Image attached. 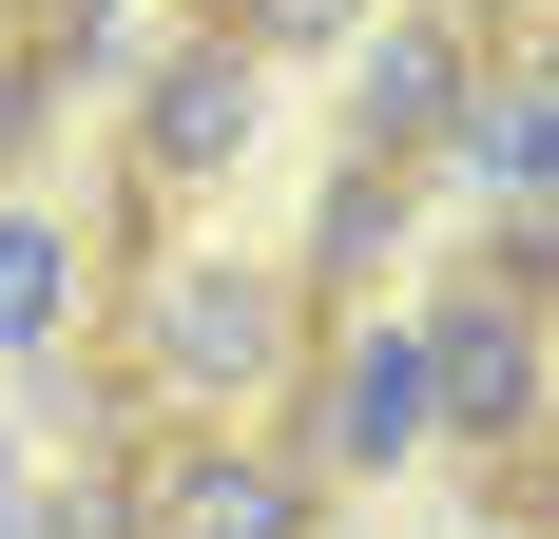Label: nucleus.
I'll use <instances>...</instances> for the list:
<instances>
[{
  "instance_id": "nucleus-10",
  "label": "nucleus",
  "mask_w": 559,
  "mask_h": 539,
  "mask_svg": "<svg viewBox=\"0 0 559 539\" xmlns=\"http://www.w3.org/2000/svg\"><path fill=\"white\" fill-rule=\"evenodd\" d=\"M39 97H58V77H39V39L0 20V193H20V155H39Z\"/></svg>"
},
{
  "instance_id": "nucleus-3",
  "label": "nucleus",
  "mask_w": 559,
  "mask_h": 539,
  "mask_svg": "<svg viewBox=\"0 0 559 539\" xmlns=\"http://www.w3.org/2000/svg\"><path fill=\"white\" fill-rule=\"evenodd\" d=\"M425 405H444V443H483L502 482H540V289H444V309H425Z\"/></svg>"
},
{
  "instance_id": "nucleus-12",
  "label": "nucleus",
  "mask_w": 559,
  "mask_h": 539,
  "mask_svg": "<svg viewBox=\"0 0 559 539\" xmlns=\"http://www.w3.org/2000/svg\"><path fill=\"white\" fill-rule=\"evenodd\" d=\"M425 20H463L483 58H521V39H540V0H425Z\"/></svg>"
},
{
  "instance_id": "nucleus-6",
  "label": "nucleus",
  "mask_w": 559,
  "mask_h": 539,
  "mask_svg": "<svg viewBox=\"0 0 559 539\" xmlns=\"http://www.w3.org/2000/svg\"><path fill=\"white\" fill-rule=\"evenodd\" d=\"M329 77H347V155L425 173V155H444V116H463V77H483V39L405 0V20H347V58H329Z\"/></svg>"
},
{
  "instance_id": "nucleus-11",
  "label": "nucleus",
  "mask_w": 559,
  "mask_h": 539,
  "mask_svg": "<svg viewBox=\"0 0 559 539\" xmlns=\"http://www.w3.org/2000/svg\"><path fill=\"white\" fill-rule=\"evenodd\" d=\"M20 539H135V501H116V463H78V482H58V501H39Z\"/></svg>"
},
{
  "instance_id": "nucleus-9",
  "label": "nucleus",
  "mask_w": 559,
  "mask_h": 539,
  "mask_svg": "<svg viewBox=\"0 0 559 539\" xmlns=\"http://www.w3.org/2000/svg\"><path fill=\"white\" fill-rule=\"evenodd\" d=\"M347 20H367V0H231L213 39H231V58H271V77H289V58H347Z\"/></svg>"
},
{
  "instance_id": "nucleus-1",
  "label": "nucleus",
  "mask_w": 559,
  "mask_h": 539,
  "mask_svg": "<svg viewBox=\"0 0 559 539\" xmlns=\"http://www.w3.org/2000/svg\"><path fill=\"white\" fill-rule=\"evenodd\" d=\"M309 367V289L289 270H231V251H174V270H116V385L155 424H213V405H271Z\"/></svg>"
},
{
  "instance_id": "nucleus-8",
  "label": "nucleus",
  "mask_w": 559,
  "mask_h": 539,
  "mask_svg": "<svg viewBox=\"0 0 559 539\" xmlns=\"http://www.w3.org/2000/svg\"><path fill=\"white\" fill-rule=\"evenodd\" d=\"M0 347H20V367L78 347V231H58L39 193H0Z\"/></svg>"
},
{
  "instance_id": "nucleus-2",
  "label": "nucleus",
  "mask_w": 559,
  "mask_h": 539,
  "mask_svg": "<svg viewBox=\"0 0 559 539\" xmlns=\"http://www.w3.org/2000/svg\"><path fill=\"white\" fill-rule=\"evenodd\" d=\"M116 501L135 539H329V482L289 463V424H135Z\"/></svg>"
},
{
  "instance_id": "nucleus-4",
  "label": "nucleus",
  "mask_w": 559,
  "mask_h": 539,
  "mask_svg": "<svg viewBox=\"0 0 559 539\" xmlns=\"http://www.w3.org/2000/svg\"><path fill=\"white\" fill-rule=\"evenodd\" d=\"M425 443H444V405H425V327H347L329 367H309L289 463H309V482H405Z\"/></svg>"
},
{
  "instance_id": "nucleus-13",
  "label": "nucleus",
  "mask_w": 559,
  "mask_h": 539,
  "mask_svg": "<svg viewBox=\"0 0 559 539\" xmlns=\"http://www.w3.org/2000/svg\"><path fill=\"white\" fill-rule=\"evenodd\" d=\"M0 520H20V424H0Z\"/></svg>"
},
{
  "instance_id": "nucleus-5",
  "label": "nucleus",
  "mask_w": 559,
  "mask_h": 539,
  "mask_svg": "<svg viewBox=\"0 0 559 539\" xmlns=\"http://www.w3.org/2000/svg\"><path fill=\"white\" fill-rule=\"evenodd\" d=\"M251 116H271V58H231L213 20H193V39H155V58H135V193L174 213L193 173L251 155Z\"/></svg>"
},
{
  "instance_id": "nucleus-14",
  "label": "nucleus",
  "mask_w": 559,
  "mask_h": 539,
  "mask_svg": "<svg viewBox=\"0 0 559 539\" xmlns=\"http://www.w3.org/2000/svg\"><path fill=\"white\" fill-rule=\"evenodd\" d=\"M0 539H20V520H0Z\"/></svg>"
},
{
  "instance_id": "nucleus-7",
  "label": "nucleus",
  "mask_w": 559,
  "mask_h": 539,
  "mask_svg": "<svg viewBox=\"0 0 559 539\" xmlns=\"http://www.w3.org/2000/svg\"><path fill=\"white\" fill-rule=\"evenodd\" d=\"M405 213H425V173L347 155L329 193H309V251H289V289H309V309H329V289H386V270H405Z\"/></svg>"
}]
</instances>
